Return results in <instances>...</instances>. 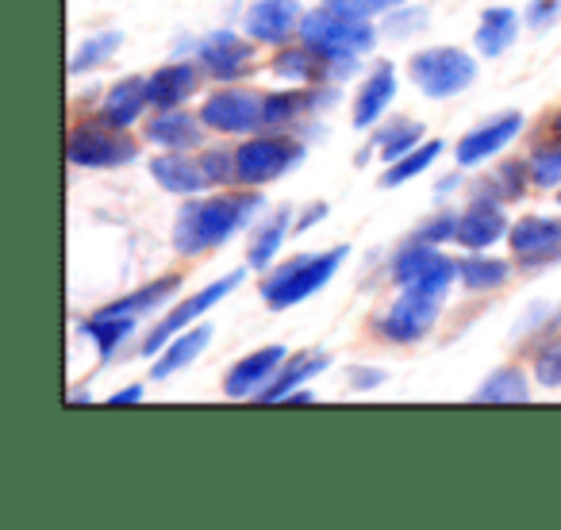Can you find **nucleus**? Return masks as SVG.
I'll list each match as a JSON object with an SVG mask.
<instances>
[{
    "label": "nucleus",
    "instance_id": "1",
    "mask_svg": "<svg viewBox=\"0 0 561 530\" xmlns=\"http://www.w3.org/2000/svg\"><path fill=\"white\" fill-rule=\"evenodd\" d=\"M265 211H270V200L262 188H208V193L181 200V208L173 211L170 246L185 262L208 257L224 250L234 234L250 231Z\"/></svg>",
    "mask_w": 561,
    "mask_h": 530
},
{
    "label": "nucleus",
    "instance_id": "2",
    "mask_svg": "<svg viewBox=\"0 0 561 530\" xmlns=\"http://www.w3.org/2000/svg\"><path fill=\"white\" fill-rule=\"evenodd\" d=\"M346 254H351V246L339 242V246L312 250V254L280 257L270 274L257 277V297H262V304L270 312H289V308L320 297L335 281L339 269L346 265Z\"/></svg>",
    "mask_w": 561,
    "mask_h": 530
},
{
    "label": "nucleus",
    "instance_id": "3",
    "mask_svg": "<svg viewBox=\"0 0 561 530\" xmlns=\"http://www.w3.org/2000/svg\"><path fill=\"white\" fill-rule=\"evenodd\" d=\"M142 147H147L142 135L108 124V119H101L96 112L73 116L70 131H66V162H70L73 170H89V173L124 170V165L139 162Z\"/></svg>",
    "mask_w": 561,
    "mask_h": 530
},
{
    "label": "nucleus",
    "instance_id": "4",
    "mask_svg": "<svg viewBox=\"0 0 561 530\" xmlns=\"http://www.w3.org/2000/svg\"><path fill=\"white\" fill-rule=\"evenodd\" d=\"M385 277L397 292H420V297L446 304L450 292L458 289V257H450L443 246L408 239L389 254Z\"/></svg>",
    "mask_w": 561,
    "mask_h": 530
},
{
    "label": "nucleus",
    "instance_id": "5",
    "mask_svg": "<svg viewBox=\"0 0 561 530\" xmlns=\"http://www.w3.org/2000/svg\"><path fill=\"white\" fill-rule=\"evenodd\" d=\"M239 188H265L285 181L308 162V139L297 131H257L234 139Z\"/></svg>",
    "mask_w": 561,
    "mask_h": 530
},
{
    "label": "nucleus",
    "instance_id": "6",
    "mask_svg": "<svg viewBox=\"0 0 561 530\" xmlns=\"http://www.w3.org/2000/svg\"><path fill=\"white\" fill-rule=\"evenodd\" d=\"M247 265H239V269H231V274H224V277H216L211 285H204V289H193L188 297H178L170 308H165L162 315H158L154 323H150L147 331H142V338H139V358H154L158 350H162L165 343H173V338L181 335V331H188V327H196V323L204 320V315H211L219 304H224L227 297H231L234 289H239L242 281H247Z\"/></svg>",
    "mask_w": 561,
    "mask_h": 530
},
{
    "label": "nucleus",
    "instance_id": "7",
    "mask_svg": "<svg viewBox=\"0 0 561 530\" xmlns=\"http://www.w3.org/2000/svg\"><path fill=\"white\" fill-rule=\"evenodd\" d=\"M300 43H308L312 50H320L323 58H369L381 43L374 20H354L343 12L328 9V4H316L305 12V24H300Z\"/></svg>",
    "mask_w": 561,
    "mask_h": 530
},
{
    "label": "nucleus",
    "instance_id": "8",
    "mask_svg": "<svg viewBox=\"0 0 561 530\" xmlns=\"http://www.w3.org/2000/svg\"><path fill=\"white\" fill-rule=\"evenodd\" d=\"M477 55L461 47H446V43H431L420 47L408 58V78L427 101H454L477 81Z\"/></svg>",
    "mask_w": 561,
    "mask_h": 530
},
{
    "label": "nucleus",
    "instance_id": "9",
    "mask_svg": "<svg viewBox=\"0 0 561 530\" xmlns=\"http://www.w3.org/2000/svg\"><path fill=\"white\" fill-rule=\"evenodd\" d=\"M201 119L219 139H247V135L265 131V93L250 89L247 81L239 85H211L204 101L196 104Z\"/></svg>",
    "mask_w": 561,
    "mask_h": 530
},
{
    "label": "nucleus",
    "instance_id": "10",
    "mask_svg": "<svg viewBox=\"0 0 561 530\" xmlns=\"http://www.w3.org/2000/svg\"><path fill=\"white\" fill-rule=\"evenodd\" d=\"M443 300L420 297V292H397L392 304H385L381 312L369 320V335L381 346L404 350V346H420L423 338L435 335L438 320H443Z\"/></svg>",
    "mask_w": 561,
    "mask_h": 530
},
{
    "label": "nucleus",
    "instance_id": "11",
    "mask_svg": "<svg viewBox=\"0 0 561 530\" xmlns=\"http://www.w3.org/2000/svg\"><path fill=\"white\" fill-rule=\"evenodd\" d=\"M257 43L250 39L247 32H234V27H219V32L201 35V47H196V62L204 66L211 85H239V81H250L262 66V55H257Z\"/></svg>",
    "mask_w": 561,
    "mask_h": 530
},
{
    "label": "nucleus",
    "instance_id": "12",
    "mask_svg": "<svg viewBox=\"0 0 561 530\" xmlns=\"http://www.w3.org/2000/svg\"><path fill=\"white\" fill-rule=\"evenodd\" d=\"M343 85H285L265 93V131H297L308 139L316 116L335 108Z\"/></svg>",
    "mask_w": 561,
    "mask_h": 530
},
{
    "label": "nucleus",
    "instance_id": "13",
    "mask_svg": "<svg viewBox=\"0 0 561 530\" xmlns=\"http://www.w3.org/2000/svg\"><path fill=\"white\" fill-rule=\"evenodd\" d=\"M527 131V116L515 108H504V112H492L484 116L481 124H473L469 131H461V139L454 142V162L461 170H484L489 162H496L500 154L515 147Z\"/></svg>",
    "mask_w": 561,
    "mask_h": 530
},
{
    "label": "nucleus",
    "instance_id": "14",
    "mask_svg": "<svg viewBox=\"0 0 561 530\" xmlns=\"http://www.w3.org/2000/svg\"><path fill=\"white\" fill-rule=\"evenodd\" d=\"M507 254L515 257L519 274H542L550 265H561V216L530 211V216L512 219Z\"/></svg>",
    "mask_w": 561,
    "mask_h": 530
},
{
    "label": "nucleus",
    "instance_id": "15",
    "mask_svg": "<svg viewBox=\"0 0 561 530\" xmlns=\"http://www.w3.org/2000/svg\"><path fill=\"white\" fill-rule=\"evenodd\" d=\"M139 135L150 150H188V154H196V150L211 139L208 124H204L201 112H196L193 104H185V108L150 112V116L142 119Z\"/></svg>",
    "mask_w": 561,
    "mask_h": 530
},
{
    "label": "nucleus",
    "instance_id": "16",
    "mask_svg": "<svg viewBox=\"0 0 561 530\" xmlns=\"http://www.w3.org/2000/svg\"><path fill=\"white\" fill-rule=\"evenodd\" d=\"M305 4L300 0H250L242 9V32L257 43V47H285L300 35L305 24Z\"/></svg>",
    "mask_w": 561,
    "mask_h": 530
},
{
    "label": "nucleus",
    "instance_id": "17",
    "mask_svg": "<svg viewBox=\"0 0 561 530\" xmlns=\"http://www.w3.org/2000/svg\"><path fill=\"white\" fill-rule=\"evenodd\" d=\"M208 85V73L196 58H170L147 73V96L150 108H185Z\"/></svg>",
    "mask_w": 561,
    "mask_h": 530
},
{
    "label": "nucleus",
    "instance_id": "18",
    "mask_svg": "<svg viewBox=\"0 0 561 530\" xmlns=\"http://www.w3.org/2000/svg\"><path fill=\"white\" fill-rule=\"evenodd\" d=\"M397 89H400L397 66H392L389 58H377V62L358 78V93H354V101H351L354 131H374V127L392 112Z\"/></svg>",
    "mask_w": 561,
    "mask_h": 530
},
{
    "label": "nucleus",
    "instance_id": "19",
    "mask_svg": "<svg viewBox=\"0 0 561 530\" xmlns=\"http://www.w3.org/2000/svg\"><path fill=\"white\" fill-rule=\"evenodd\" d=\"M512 231V216H507V204L492 200L484 193H466L461 204V223H458V242L461 250H492L496 242H507Z\"/></svg>",
    "mask_w": 561,
    "mask_h": 530
},
{
    "label": "nucleus",
    "instance_id": "20",
    "mask_svg": "<svg viewBox=\"0 0 561 530\" xmlns=\"http://www.w3.org/2000/svg\"><path fill=\"white\" fill-rule=\"evenodd\" d=\"M293 223H297V211L289 208V204H277V208H270L262 219H257L254 227H250L247 234V269L250 274H270L273 265L280 262V250H285V242L293 239Z\"/></svg>",
    "mask_w": 561,
    "mask_h": 530
},
{
    "label": "nucleus",
    "instance_id": "21",
    "mask_svg": "<svg viewBox=\"0 0 561 530\" xmlns=\"http://www.w3.org/2000/svg\"><path fill=\"white\" fill-rule=\"evenodd\" d=\"M289 358V350L280 343H270V346H257V350L242 354L231 369L224 373V396L227 400H257L270 381L277 377L280 361Z\"/></svg>",
    "mask_w": 561,
    "mask_h": 530
},
{
    "label": "nucleus",
    "instance_id": "22",
    "mask_svg": "<svg viewBox=\"0 0 561 530\" xmlns=\"http://www.w3.org/2000/svg\"><path fill=\"white\" fill-rule=\"evenodd\" d=\"M469 193H484V196H492V200L507 204V208L523 204L530 193H535L527 154H500L496 162L477 170V177L469 181Z\"/></svg>",
    "mask_w": 561,
    "mask_h": 530
},
{
    "label": "nucleus",
    "instance_id": "23",
    "mask_svg": "<svg viewBox=\"0 0 561 530\" xmlns=\"http://www.w3.org/2000/svg\"><path fill=\"white\" fill-rule=\"evenodd\" d=\"M139 327H142V320L108 312L104 304L96 308V312H89V315H81V320H78V335L93 343L96 361H101V366H112V361L124 358V350L135 343Z\"/></svg>",
    "mask_w": 561,
    "mask_h": 530
},
{
    "label": "nucleus",
    "instance_id": "24",
    "mask_svg": "<svg viewBox=\"0 0 561 530\" xmlns=\"http://www.w3.org/2000/svg\"><path fill=\"white\" fill-rule=\"evenodd\" d=\"M519 274L515 257L489 254V250H466L458 257V289L466 297H496L512 285V277Z\"/></svg>",
    "mask_w": 561,
    "mask_h": 530
},
{
    "label": "nucleus",
    "instance_id": "25",
    "mask_svg": "<svg viewBox=\"0 0 561 530\" xmlns=\"http://www.w3.org/2000/svg\"><path fill=\"white\" fill-rule=\"evenodd\" d=\"M147 173L162 193L188 200V196L208 193V177L201 170V158L188 150H154V158L147 162Z\"/></svg>",
    "mask_w": 561,
    "mask_h": 530
},
{
    "label": "nucleus",
    "instance_id": "26",
    "mask_svg": "<svg viewBox=\"0 0 561 530\" xmlns=\"http://www.w3.org/2000/svg\"><path fill=\"white\" fill-rule=\"evenodd\" d=\"M150 112L154 108H150V96H147V73H127V78L112 81V85L104 89L101 104H96V116L116 127H127V131L142 127V119H147Z\"/></svg>",
    "mask_w": 561,
    "mask_h": 530
},
{
    "label": "nucleus",
    "instance_id": "27",
    "mask_svg": "<svg viewBox=\"0 0 561 530\" xmlns=\"http://www.w3.org/2000/svg\"><path fill=\"white\" fill-rule=\"evenodd\" d=\"M181 289H185V274L181 269H170V274H158L154 281L139 285V289L124 292V297L108 300V312H119V315H135V320H158V315L165 312V308L173 304V300L181 297Z\"/></svg>",
    "mask_w": 561,
    "mask_h": 530
},
{
    "label": "nucleus",
    "instance_id": "28",
    "mask_svg": "<svg viewBox=\"0 0 561 530\" xmlns=\"http://www.w3.org/2000/svg\"><path fill=\"white\" fill-rule=\"evenodd\" d=\"M270 73L285 85H331L328 81V58L312 50L308 43L293 39L270 55Z\"/></svg>",
    "mask_w": 561,
    "mask_h": 530
},
{
    "label": "nucleus",
    "instance_id": "29",
    "mask_svg": "<svg viewBox=\"0 0 561 530\" xmlns=\"http://www.w3.org/2000/svg\"><path fill=\"white\" fill-rule=\"evenodd\" d=\"M328 369H331V354L320 350V346H308V350L289 354V358L280 361V369H277V377L270 381V389L257 396V404H280L289 392L312 384V377L328 373Z\"/></svg>",
    "mask_w": 561,
    "mask_h": 530
},
{
    "label": "nucleus",
    "instance_id": "30",
    "mask_svg": "<svg viewBox=\"0 0 561 530\" xmlns=\"http://www.w3.org/2000/svg\"><path fill=\"white\" fill-rule=\"evenodd\" d=\"M523 12L507 9V4H492L477 16V27H473V50L481 58H504L507 50L519 43V32H523Z\"/></svg>",
    "mask_w": 561,
    "mask_h": 530
},
{
    "label": "nucleus",
    "instance_id": "31",
    "mask_svg": "<svg viewBox=\"0 0 561 530\" xmlns=\"http://www.w3.org/2000/svg\"><path fill=\"white\" fill-rule=\"evenodd\" d=\"M211 338H216V331H211V323H204V320L196 323V327L181 331L173 343H165L162 350L150 358V381H170V377L185 373V369L208 350Z\"/></svg>",
    "mask_w": 561,
    "mask_h": 530
},
{
    "label": "nucleus",
    "instance_id": "32",
    "mask_svg": "<svg viewBox=\"0 0 561 530\" xmlns=\"http://www.w3.org/2000/svg\"><path fill=\"white\" fill-rule=\"evenodd\" d=\"M535 377H530V366L527 361H504L496 366L481 384L473 389V400L477 404H527L535 396Z\"/></svg>",
    "mask_w": 561,
    "mask_h": 530
},
{
    "label": "nucleus",
    "instance_id": "33",
    "mask_svg": "<svg viewBox=\"0 0 561 530\" xmlns=\"http://www.w3.org/2000/svg\"><path fill=\"white\" fill-rule=\"evenodd\" d=\"M553 331H561V304H553V300H530L519 320L512 323V335L507 338H512V350L519 354V358H527V354L535 350V346H542Z\"/></svg>",
    "mask_w": 561,
    "mask_h": 530
},
{
    "label": "nucleus",
    "instance_id": "34",
    "mask_svg": "<svg viewBox=\"0 0 561 530\" xmlns=\"http://www.w3.org/2000/svg\"><path fill=\"white\" fill-rule=\"evenodd\" d=\"M423 139H427V127L412 116H385L381 124L369 131V147H374V154L381 158V165L400 162V158H404L408 150L420 147Z\"/></svg>",
    "mask_w": 561,
    "mask_h": 530
},
{
    "label": "nucleus",
    "instance_id": "35",
    "mask_svg": "<svg viewBox=\"0 0 561 530\" xmlns=\"http://www.w3.org/2000/svg\"><path fill=\"white\" fill-rule=\"evenodd\" d=\"M527 165L535 193H561V139H553L550 131H538L527 147Z\"/></svg>",
    "mask_w": 561,
    "mask_h": 530
},
{
    "label": "nucleus",
    "instance_id": "36",
    "mask_svg": "<svg viewBox=\"0 0 561 530\" xmlns=\"http://www.w3.org/2000/svg\"><path fill=\"white\" fill-rule=\"evenodd\" d=\"M124 50V32L116 27H104V32H93L89 39H81L70 55V78H89L93 70H104L112 58Z\"/></svg>",
    "mask_w": 561,
    "mask_h": 530
},
{
    "label": "nucleus",
    "instance_id": "37",
    "mask_svg": "<svg viewBox=\"0 0 561 530\" xmlns=\"http://www.w3.org/2000/svg\"><path fill=\"white\" fill-rule=\"evenodd\" d=\"M446 154V142L438 139V135H427V139L420 142L415 150H408L400 162H389L381 170V188H400V185H408V181H415V177H423V173L431 170V165L438 162V158Z\"/></svg>",
    "mask_w": 561,
    "mask_h": 530
},
{
    "label": "nucleus",
    "instance_id": "38",
    "mask_svg": "<svg viewBox=\"0 0 561 530\" xmlns=\"http://www.w3.org/2000/svg\"><path fill=\"white\" fill-rule=\"evenodd\" d=\"M201 170L208 177V188H239V162H234V139H208L201 150Z\"/></svg>",
    "mask_w": 561,
    "mask_h": 530
},
{
    "label": "nucleus",
    "instance_id": "39",
    "mask_svg": "<svg viewBox=\"0 0 561 530\" xmlns=\"http://www.w3.org/2000/svg\"><path fill=\"white\" fill-rule=\"evenodd\" d=\"M431 27V9L427 4H420V0H408V4H400V9L385 12L381 20H377V32H381V39H415V35H423Z\"/></svg>",
    "mask_w": 561,
    "mask_h": 530
},
{
    "label": "nucleus",
    "instance_id": "40",
    "mask_svg": "<svg viewBox=\"0 0 561 530\" xmlns=\"http://www.w3.org/2000/svg\"><path fill=\"white\" fill-rule=\"evenodd\" d=\"M523 361L530 366V377H535L538 389L561 392V331H553V335L546 338L542 346H535Z\"/></svg>",
    "mask_w": 561,
    "mask_h": 530
},
{
    "label": "nucleus",
    "instance_id": "41",
    "mask_svg": "<svg viewBox=\"0 0 561 530\" xmlns=\"http://www.w3.org/2000/svg\"><path fill=\"white\" fill-rule=\"evenodd\" d=\"M458 223H461V208L438 204L431 216H423L420 223H415V231L408 234V239L431 242V246H450V242H458Z\"/></svg>",
    "mask_w": 561,
    "mask_h": 530
},
{
    "label": "nucleus",
    "instance_id": "42",
    "mask_svg": "<svg viewBox=\"0 0 561 530\" xmlns=\"http://www.w3.org/2000/svg\"><path fill=\"white\" fill-rule=\"evenodd\" d=\"M328 9L343 12V16H354V20H381L385 12L400 9V4H408V0H323Z\"/></svg>",
    "mask_w": 561,
    "mask_h": 530
},
{
    "label": "nucleus",
    "instance_id": "43",
    "mask_svg": "<svg viewBox=\"0 0 561 530\" xmlns=\"http://www.w3.org/2000/svg\"><path fill=\"white\" fill-rule=\"evenodd\" d=\"M558 20H561V0H527L523 4V24L530 32H550Z\"/></svg>",
    "mask_w": 561,
    "mask_h": 530
},
{
    "label": "nucleus",
    "instance_id": "44",
    "mask_svg": "<svg viewBox=\"0 0 561 530\" xmlns=\"http://www.w3.org/2000/svg\"><path fill=\"white\" fill-rule=\"evenodd\" d=\"M385 381H389V373H385L381 366H351L346 369V389L351 392H374V389H381Z\"/></svg>",
    "mask_w": 561,
    "mask_h": 530
},
{
    "label": "nucleus",
    "instance_id": "45",
    "mask_svg": "<svg viewBox=\"0 0 561 530\" xmlns=\"http://www.w3.org/2000/svg\"><path fill=\"white\" fill-rule=\"evenodd\" d=\"M469 170H461V165H454L450 173H443V177L435 181V200L438 204H446L450 196H458V193H469V177H466Z\"/></svg>",
    "mask_w": 561,
    "mask_h": 530
},
{
    "label": "nucleus",
    "instance_id": "46",
    "mask_svg": "<svg viewBox=\"0 0 561 530\" xmlns=\"http://www.w3.org/2000/svg\"><path fill=\"white\" fill-rule=\"evenodd\" d=\"M328 216H331V204H328V200H308L305 208H297V223H293V231H297V234H308L312 227H320Z\"/></svg>",
    "mask_w": 561,
    "mask_h": 530
},
{
    "label": "nucleus",
    "instance_id": "47",
    "mask_svg": "<svg viewBox=\"0 0 561 530\" xmlns=\"http://www.w3.org/2000/svg\"><path fill=\"white\" fill-rule=\"evenodd\" d=\"M142 396H147V384H124V389H116L112 392L108 400H104V404L108 407H127V404H142Z\"/></svg>",
    "mask_w": 561,
    "mask_h": 530
},
{
    "label": "nucleus",
    "instance_id": "48",
    "mask_svg": "<svg viewBox=\"0 0 561 530\" xmlns=\"http://www.w3.org/2000/svg\"><path fill=\"white\" fill-rule=\"evenodd\" d=\"M280 404H316V389H312V384H305V389L289 392V396L280 400Z\"/></svg>",
    "mask_w": 561,
    "mask_h": 530
},
{
    "label": "nucleus",
    "instance_id": "49",
    "mask_svg": "<svg viewBox=\"0 0 561 530\" xmlns=\"http://www.w3.org/2000/svg\"><path fill=\"white\" fill-rule=\"evenodd\" d=\"M542 131H550L553 139H561V108H558V112H550V116L542 119Z\"/></svg>",
    "mask_w": 561,
    "mask_h": 530
},
{
    "label": "nucleus",
    "instance_id": "50",
    "mask_svg": "<svg viewBox=\"0 0 561 530\" xmlns=\"http://www.w3.org/2000/svg\"><path fill=\"white\" fill-rule=\"evenodd\" d=\"M89 400H93V392H89V389H73L70 392V404H89Z\"/></svg>",
    "mask_w": 561,
    "mask_h": 530
},
{
    "label": "nucleus",
    "instance_id": "51",
    "mask_svg": "<svg viewBox=\"0 0 561 530\" xmlns=\"http://www.w3.org/2000/svg\"><path fill=\"white\" fill-rule=\"evenodd\" d=\"M553 200H558V208H561V193H553Z\"/></svg>",
    "mask_w": 561,
    "mask_h": 530
}]
</instances>
